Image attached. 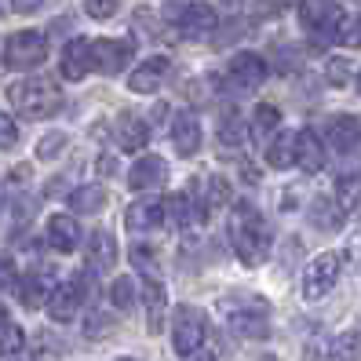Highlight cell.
<instances>
[{"label":"cell","instance_id":"obj_1","mask_svg":"<svg viewBox=\"0 0 361 361\" xmlns=\"http://www.w3.org/2000/svg\"><path fill=\"white\" fill-rule=\"evenodd\" d=\"M230 245L238 252V259L245 267H259L270 252V230H267V219L259 216L256 204H233L230 212Z\"/></svg>","mask_w":361,"mask_h":361},{"label":"cell","instance_id":"obj_22","mask_svg":"<svg viewBox=\"0 0 361 361\" xmlns=\"http://www.w3.org/2000/svg\"><path fill=\"white\" fill-rule=\"evenodd\" d=\"M295 164H300L303 172H322L325 168V142L317 139V132L303 128L295 135Z\"/></svg>","mask_w":361,"mask_h":361},{"label":"cell","instance_id":"obj_38","mask_svg":"<svg viewBox=\"0 0 361 361\" xmlns=\"http://www.w3.org/2000/svg\"><path fill=\"white\" fill-rule=\"evenodd\" d=\"M117 4L121 0H84V11L92 18H110V15H117Z\"/></svg>","mask_w":361,"mask_h":361},{"label":"cell","instance_id":"obj_8","mask_svg":"<svg viewBox=\"0 0 361 361\" xmlns=\"http://www.w3.org/2000/svg\"><path fill=\"white\" fill-rule=\"evenodd\" d=\"M226 80H230V88L238 95L256 92L259 84L267 80V59H259L256 51H238L230 59V66H226Z\"/></svg>","mask_w":361,"mask_h":361},{"label":"cell","instance_id":"obj_44","mask_svg":"<svg viewBox=\"0 0 361 361\" xmlns=\"http://www.w3.org/2000/svg\"><path fill=\"white\" fill-rule=\"evenodd\" d=\"M114 168H117L114 157H102V161H99V172H114Z\"/></svg>","mask_w":361,"mask_h":361},{"label":"cell","instance_id":"obj_36","mask_svg":"<svg viewBox=\"0 0 361 361\" xmlns=\"http://www.w3.org/2000/svg\"><path fill=\"white\" fill-rule=\"evenodd\" d=\"M132 263H135V267L146 274V278H150V274L157 278V252H154V248L146 252L142 245H135V248H132Z\"/></svg>","mask_w":361,"mask_h":361},{"label":"cell","instance_id":"obj_20","mask_svg":"<svg viewBox=\"0 0 361 361\" xmlns=\"http://www.w3.org/2000/svg\"><path fill=\"white\" fill-rule=\"evenodd\" d=\"M172 142H176V150L179 157H194L201 150V121L194 114H176L172 121Z\"/></svg>","mask_w":361,"mask_h":361},{"label":"cell","instance_id":"obj_33","mask_svg":"<svg viewBox=\"0 0 361 361\" xmlns=\"http://www.w3.org/2000/svg\"><path fill=\"white\" fill-rule=\"evenodd\" d=\"M110 303L117 310H132L135 307V285H132V278H117L110 285Z\"/></svg>","mask_w":361,"mask_h":361},{"label":"cell","instance_id":"obj_26","mask_svg":"<svg viewBox=\"0 0 361 361\" xmlns=\"http://www.w3.org/2000/svg\"><path fill=\"white\" fill-rule=\"evenodd\" d=\"M70 208L80 212V216H95V212L106 208V190L99 183H88V186H77L70 194Z\"/></svg>","mask_w":361,"mask_h":361},{"label":"cell","instance_id":"obj_4","mask_svg":"<svg viewBox=\"0 0 361 361\" xmlns=\"http://www.w3.org/2000/svg\"><path fill=\"white\" fill-rule=\"evenodd\" d=\"M300 23L317 40H339V30H343L347 15L336 0H300Z\"/></svg>","mask_w":361,"mask_h":361},{"label":"cell","instance_id":"obj_34","mask_svg":"<svg viewBox=\"0 0 361 361\" xmlns=\"http://www.w3.org/2000/svg\"><path fill=\"white\" fill-rule=\"evenodd\" d=\"M62 150H66V135H62V132H51V135L40 139V146H37V157H40V161H55Z\"/></svg>","mask_w":361,"mask_h":361},{"label":"cell","instance_id":"obj_30","mask_svg":"<svg viewBox=\"0 0 361 361\" xmlns=\"http://www.w3.org/2000/svg\"><path fill=\"white\" fill-rule=\"evenodd\" d=\"M219 142L223 146H241L245 142V124H241V114L233 110V106H226L219 114Z\"/></svg>","mask_w":361,"mask_h":361},{"label":"cell","instance_id":"obj_16","mask_svg":"<svg viewBox=\"0 0 361 361\" xmlns=\"http://www.w3.org/2000/svg\"><path fill=\"white\" fill-rule=\"evenodd\" d=\"M114 135H117V146L124 154H135L150 142V124H146L142 117H135V114H121L117 124H114Z\"/></svg>","mask_w":361,"mask_h":361},{"label":"cell","instance_id":"obj_47","mask_svg":"<svg viewBox=\"0 0 361 361\" xmlns=\"http://www.w3.org/2000/svg\"><path fill=\"white\" fill-rule=\"evenodd\" d=\"M354 84H357V92H361V70H357V80H354Z\"/></svg>","mask_w":361,"mask_h":361},{"label":"cell","instance_id":"obj_7","mask_svg":"<svg viewBox=\"0 0 361 361\" xmlns=\"http://www.w3.org/2000/svg\"><path fill=\"white\" fill-rule=\"evenodd\" d=\"M201 343H204V317H201V310L179 307L176 322H172V347H176V354L194 357L201 350Z\"/></svg>","mask_w":361,"mask_h":361},{"label":"cell","instance_id":"obj_12","mask_svg":"<svg viewBox=\"0 0 361 361\" xmlns=\"http://www.w3.org/2000/svg\"><path fill=\"white\" fill-rule=\"evenodd\" d=\"M325 142L332 146L336 154L357 150V146H361V117H350V114L329 117V124H325Z\"/></svg>","mask_w":361,"mask_h":361},{"label":"cell","instance_id":"obj_27","mask_svg":"<svg viewBox=\"0 0 361 361\" xmlns=\"http://www.w3.org/2000/svg\"><path fill=\"white\" fill-rule=\"evenodd\" d=\"M278 124H281V110H278V106H274V102H259L256 114H252V139H256L259 146H267V135L278 132Z\"/></svg>","mask_w":361,"mask_h":361},{"label":"cell","instance_id":"obj_32","mask_svg":"<svg viewBox=\"0 0 361 361\" xmlns=\"http://www.w3.org/2000/svg\"><path fill=\"white\" fill-rule=\"evenodd\" d=\"M332 361H361V332H343L332 343Z\"/></svg>","mask_w":361,"mask_h":361},{"label":"cell","instance_id":"obj_42","mask_svg":"<svg viewBox=\"0 0 361 361\" xmlns=\"http://www.w3.org/2000/svg\"><path fill=\"white\" fill-rule=\"evenodd\" d=\"M288 4H292V0H263V8H270V11H281Z\"/></svg>","mask_w":361,"mask_h":361},{"label":"cell","instance_id":"obj_28","mask_svg":"<svg viewBox=\"0 0 361 361\" xmlns=\"http://www.w3.org/2000/svg\"><path fill=\"white\" fill-rule=\"evenodd\" d=\"M194 197L190 194H172V197H164V223L172 226V230H183L190 219H194Z\"/></svg>","mask_w":361,"mask_h":361},{"label":"cell","instance_id":"obj_46","mask_svg":"<svg viewBox=\"0 0 361 361\" xmlns=\"http://www.w3.org/2000/svg\"><path fill=\"white\" fill-rule=\"evenodd\" d=\"M8 4H11V0H0V15H4V11H8Z\"/></svg>","mask_w":361,"mask_h":361},{"label":"cell","instance_id":"obj_2","mask_svg":"<svg viewBox=\"0 0 361 361\" xmlns=\"http://www.w3.org/2000/svg\"><path fill=\"white\" fill-rule=\"evenodd\" d=\"M219 314H223L226 329L241 339H263L270 332V303L263 295H248V292L226 295L219 303Z\"/></svg>","mask_w":361,"mask_h":361},{"label":"cell","instance_id":"obj_24","mask_svg":"<svg viewBox=\"0 0 361 361\" xmlns=\"http://www.w3.org/2000/svg\"><path fill=\"white\" fill-rule=\"evenodd\" d=\"M307 216H310V223H314L317 230H329V233H332V230L343 226V219H347V208L339 204L336 197H314V204H310Z\"/></svg>","mask_w":361,"mask_h":361},{"label":"cell","instance_id":"obj_10","mask_svg":"<svg viewBox=\"0 0 361 361\" xmlns=\"http://www.w3.org/2000/svg\"><path fill=\"white\" fill-rule=\"evenodd\" d=\"M219 26V15L212 4H204V0H190V4L176 15V30L190 40H197V37H208L212 30Z\"/></svg>","mask_w":361,"mask_h":361},{"label":"cell","instance_id":"obj_43","mask_svg":"<svg viewBox=\"0 0 361 361\" xmlns=\"http://www.w3.org/2000/svg\"><path fill=\"white\" fill-rule=\"evenodd\" d=\"M8 325H11V317H8V307H4V303H0V332H4Z\"/></svg>","mask_w":361,"mask_h":361},{"label":"cell","instance_id":"obj_5","mask_svg":"<svg viewBox=\"0 0 361 361\" xmlns=\"http://www.w3.org/2000/svg\"><path fill=\"white\" fill-rule=\"evenodd\" d=\"M48 59V37L40 30H23L11 33L4 44V66L11 70H37Z\"/></svg>","mask_w":361,"mask_h":361},{"label":"cell","instance_id":"obj_14","mask_svg":"<svg viewBox=\"0 0 361 361\" xmlns=\"http://www.w3.org/2000/svg\"><path fill=\"white\" fill-rule=\"evenodd\" d=\"M59 70L66 80H84L92 70V40L84 37H73L66 48H62V59H59Z\"/></svg>","mask_w":361,"mask_h":361},{"label":"cell","instance_id":"obj_45","mask_svg":"<svg viewBox=\"0 0 361 361\" xmlns=\"http://www.w3.org/2000/svg\"><path fill=\"white\" fill-rule=\"evenodd\" d=\"M194 361H216V354H212V350H197V357Z\"/></svg>","mask_w":361,"mask_h":361},{"label":"cell","instance_id":"obj_35","mask_svg":"<svg viewBox=\"0 0 361 361\" xmlns=\"http://www.w3.org/2000/svg\"><path fill=\"white\" fill-rule=\"evenodd\" d=\"M336 44H343V48H361V15H347V23H343V30H339V40Z\"/></svg>","mask_w":361,"mask_h":361},{"label":"cell","instance_id":"obj_49","mask_svg":"<svg viewBox=\"0 0 361 361\" xmlns=\"http://www.w3.org/2000/svg\"><path fill=\"white\" fill-rule=\"evenodd\" d=\"M121 361H132V357H121Z\"/></svg>","mask_w":361,"mask_h":361},{"label":"cell","instance_id":"obj_3","mask_svg":"<svg viewBox=\"0 0 361 361\" xmlns=\"http://www.w3.org/2000/svg\"><path fill=\"white\" fill-rule=\"evenodd\" d=\"M8 99L26 121H44V117L59 114V106H62V92L48 77H26V80L11 84Z\"/></svg>","mask_w":361,"mask_h":361},{"label":"cell","instance_id":"obj_11","mask_svg":"<svg viewBox=\"0 0 361 361\" xmlns=\"http://www.w3.org/2000/svg\"><path fill=\"white\" fill-rule=\"evenodd\" d=\"M132 62V40H92V70L99 73H121Z\"/></svg>","mask_w":361,"mask_h":361},{"label":"cell","instance_id":"obj_21","mask_svg":"<svg viewBox=\"0 0 361 361\" xmlns=\"http://www.w3.org/2000/svg\"><path fill=\"white\" fill-rule=\"evenodd\" d=\"M164 179H168V164H164V157H157V154L139 157V161L132 164V172H128V186H132V190H150V186H161Z\"/></svg>","mask_w":361,"mask_h":361},{"label":"cell","instance_id":"obj_48","mask_svg":"<svg viewBox=\"0 0 361 361\" xmlns=\"http://www.w3.org/2000/svg\"><path fill=\"white\" fill-rule=\"evenodd\" d=\"M223 4H238V0H223Z\"/></svg>","mask_w":361,"mask_h":361},{"label":"cell","instance_id":"obj_41","mask_svg":"<svg viewBox=\"0 0 361 361\" xmlns=\"http://www.w3.org/2000/svg\"><path fill=\"white\" fill-rule=\"evenodd\" d=\"M40 4H44V0H11V8H15L18 15H30V11H37Z\"/></svg>","mask_w":361,"mask_h":361},{"label":"cell","instance_id":"obj_40","mask_svg":"<svg viewBox=\"0 0 361 361\" xmlns=\"http://www.w3.org/2000/svg\"><path fill=\"white\" fill-rule=\"evenodd\" d=\"M347 77H350L347 59H332V62H329V80H332V84H347Z\"/></svg>","mask_w":361,"mask_h":361},{"label":"cell","instance_id":"obj_31","mask_svg":"<svg viewBox=\"0 0 361 361\" xmlns=\"http://www.w3.org/2000/svg\"><path fill=\"white\" fill-rule=\"evenodd\" d=\"M23 350H26V332L18 325H8L0 332V361H15Z\"/></svg>","mask_w":361,"mask_h":361},{"label":"cell","instance_id":"obj_15","mask_svg":"<svg viewBox=\"0 0 361 361\" xmlns=\"http://www.w3.org/2000/svg\"><path fill=\"white\" fill-rule=\"evenodd\" d=\"M168 70H172V62H168L164 55H154V59H146L142 66L128 77V88L135 92V95H150V92H157L161 84H164V77H168Z\"/></svg>","mask_w":361,"mask_h":361},{"label":"cell","instance_id":"obj_39","mask_svg":"<svg viewBox=\"0 0 361 361\" xmlns=\"http://www.w3.org/2000/svg\"><path fill=\"white\" fill-rule=\"evenodd\" d=\"M18 142V128H15V121L8 114H0V150H11V146Z\"/></svg>","mask_w":361,"mask_h":361},{"label":"cell","instance_id":"obj_13","mask_svg":"<svg viewBox=\"0 0 361 361\" xmlns=\"http://www.w3.org/2000/svg\"><path fill=\"white\" fill-rule=\"evenodd\" d=\"M164 223V201L161 197H142V201H132L128 212H124V226L132 233H150Z\"/></svg>","mask_w":361,"mask_h":361},{"label":"cell","instance_id":"obj_25","mask_svg":"<svg viewBox=\"0 0 361 361\" xmlns=\"http://www.w3.org/2000/svg\"><path fill=\"white\" fill-rule=\"evenodd\" d=\"M142 303H146V329L154 336L164 329V285L157 278H146L142 285Z\"/></svg>","mask_w":361,"mask_h":361},{"label":"cell","instance_id":"obj_29","mask_svg":"<svg viewBox=\"0 0 361 361\" xmlns=\"http://www.w3.org/2000/svg\"><path fill=\"white\" fill-rule=\"evenodd\" d=\"M267 164L270 168H292L295 164V132H278V139L267 146Z\"/></svg>","mask_w":361,"mask_h":361},{"label":"cell","instance_id":"obj_6","mask_svg":"<svg viewBox=\"0 0 361 361\" xmlns=\"http://www.w3.org/2000/svg\"><path fill=\"white\" fill-rule=\"evenodd\" d=\"M339 270H343V256H339V252H322V256H314L310 267L303 270V295L307 300L329 295L339 281Z\"/></svg>","mask_w":361,"mask_h":361},{"label":"cell","instance_id":"obj_37","mask_svg":"<svg viewBox=\"0 0 361 361\" xmlns=\"http://www.w3.org/2000/svg\"><path fill=\"white\" fill-rule=\"evenodd\" d=\"M18 288V267L11 263V256H0V292Z\"/></svg>","mask_w":361,"mask_h":361},{"label":"cell","instance_id":"obj_23","mask_svg":"<svg viewBox=\"0 0 361 361\" xmlns=\"http://www.w3.org/2000/svg\"><path fill=\"white\" fill-rule=\"evenodd\" d=\"M48 245L55 248V252H73L77 245H80V226H77V219L73 216H51L48 219Z\"/></svg>","mask_w":361,"mask_h":361},{"label":"cell","instance_id":"obj_19","mask_svg":"<svg viewBox=\"0 0 361 361\" xmlns=\"http://www.w3.org/2000/svg\"><path fill=\"white\" fill-rule=\"evenodd\" d=\"M84 259H88V267L95 274L110 270L117 263V241H114V233L110 230H95L92 238H88V245H84Z\"/></svg>","mask_w":361,"mask_h":361},{"label":"cell","instance_id":"obj_18","mask_svg":"<svg viewBox=\"0 0 361 361\" xmlns=\"http://www.w3.org/2000/svg\"><path fill=\"white\" fill-rule=\"evenodd\" d=\"M230 201V183L223 179V176H201V183H197V216L201 219H208L216 208H223Z\"/></svg>","mask_w":361,"mask_h":361},{"label":"cell","instance_id":"obj_9","mask_svg":"<svg viewBox=\"0 0 361 361\" xmlns=\"http://www.w3.org/2000/svg\"><path fill=\"white\" fill-rule=\"evenodd\" d=\"M84 300H88V274H77V278L55 285L51 300H48V314H51V322H73Z\"/></svg>","mask_w":361,"mask_h":361},{"label":"cell","instance_id":"obj_17","mask_svg":"<svg viewBox=\"0 0 361 361\" xmlns=\"http://www.w3.org/2000/svg\"><path fill=\"white\" fill-rule=\"evenodd\" d=\"M15 292H18V303H23L26 310H37V307H48L55 285L48 278V270H33V274H26V278L18 281Z\"/></svg>","mask_w":361,"mask_h":361}]
</instances>
